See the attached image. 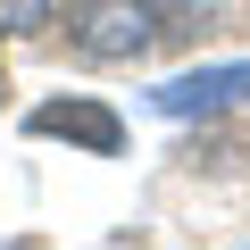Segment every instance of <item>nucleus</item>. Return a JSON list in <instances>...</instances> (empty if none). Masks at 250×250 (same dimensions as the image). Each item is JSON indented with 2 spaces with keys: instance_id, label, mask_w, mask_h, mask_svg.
Listing matches in <instances>:
<instances>
[{
  "instance_id": "4",
  "label": "nucleus",
  "mask_w": 250,
  "mask_h": 250,
  "mask_svg": "<svg viewBox=\"0 0 250 250\" xmlns=\"http://www.w3.org/2000/svg\"><path fill=\"white\" fill-rule=\"evenodd\" d=\"M50 17V0H0V34H34Z\"/></svg>"
},
{
  "instance_id": "5",
  "label": "nucleus",
  "mask_w": 250,
  "mask_h": 250,
  "mask_svg": "<svg viewBox=\"0 0 250 250\" xmlns=\"http://www.w3.org/2000/svg\"><path fill=\"white\" fill-rule=\"evenodd\" d=\"M0 92H9V75H0Z\"/></svg>"
},
{
  "instance_id": "3",
  "label": "nucleus",
  "mask_w": 250,
  "mask_h": 250,
  "mask_svg": "<svg viewBox=\"0 0 250 250\" xmlns=\"http://www.w3.org/2000/svg\"><path fill=\"white\" fill-rule=\"evenodd\" d=\"M250 92V59L242 67H208V75H175V83H159L150 100L167 108V117H192V108H225V100H242Z\"/></svg>"
},
{
  "instance_id": "1",
  "label": "nucleus",
  "mask_w": 250,
  "mask_h": 250,
  "mask_svg": "<svg viewBox=\"0 0 250 250\" xmlns=\"http://www.w3.org/2000/svg\"><path fill=\"white\" fill-rule=\"evenodd\" d=\"M167 34L159 0H67V42L83 59H142Z\"/></svg>"
},
{
  "instance_id": "2",
  "label": "nucleus",
  "mask_w": 250,
  "mask_h": 250,
  "mask_svg": "<svg viewBox=\"0 0 250 250\" xmlns=\"http://www.w3.org/2000/svg\"><path fill=\"white\" fill-rule=\"evenodd\" d=\"M25 134L75 142V150H92V159H117V150H125V125H117V108H100V100H42V108L25 117Z\"/></svg>"
}]
</instances>
